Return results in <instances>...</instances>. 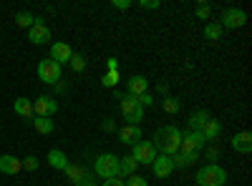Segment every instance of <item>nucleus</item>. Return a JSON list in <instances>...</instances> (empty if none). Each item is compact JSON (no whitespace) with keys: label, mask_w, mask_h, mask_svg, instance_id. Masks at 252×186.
I'll return each instance as SVG.
<instances>
[{"label":"nucleus","mask_w":252,"mask_h":186,"mask_svg":"<svg viewBox=\"0 0 252 186\" xmlns=\"http://www.w3.org/2000/svg\"><path fill=\"white\" fill-rule=\"evenodd\" d=\"M232 149L240 154H250L252 151V133L250 131H240L232 136Z\"/></svg>","instance_id":"obj_14"},{"label":"nucleus","mask_w":252,"mask_h":186,"mask_svg":"<svg viewBox=\"0 0 252 186\" xmlns=\"http://www.w3.org/2000/svg\"><path fill=\"white\" fill-rule=\"evenodd\" d=\"M197 156H199V154H189V151H177V154H172L169 159H172V166H174V169H187V166H192V163L197 161Z\"/></svg>","instance_id":"obj_17"},{"label":"nucleus","mask_w":252,"mask_h":186,"mask_svg":"<svg viewBox=\"0 0 252 186\" xmlns=\"http://www.w3.org/2000/svg\"><path fill=\"white\" fill-rule=\"evenodd\" d=\"M222 30H224V28H222L220 23H207V26H204V38H207V40H220V38H222Z\"/></svg>","instance_id":"obj_25"},{"label":"nucleus","mask_w":252,"mask_h":186,"mask_svg":"<svg viewBox=\"0 0 252 186\" xmlns=\"http://www.w3.org/2000/svg\"><path fill=\"white\" fill-rule=\"evenodd\" d=\"M220 133H222V123H220L217 118H209V121L204 123V129H202L204 141H207V143H209V141H217V138H220Z\"/></svg>","instance_id":"obj_18"},{"label":"nucleus","mask_w":252,"mask_h":186,"mask_svg":"<svg viewBox=\"0 0 252 186\" xmlns=\"http://www.w3.org/2000/svg\"><path fill=\"white\" fill-rule=\"evenodd\" d=\"M119 141L121 143H126V146H134V143H139L141 141V126H121L119 129Z\"/></svg>","instance_id":"obj_10"},{"label":"nucleus","mask_w":252,"mask_h":186,"mask_svg":"<svg viewBox=\"0 0 252 186\" xmlns=\"http://www.w3.org/2000/svg\"><path fill=\"white\" fill-rule=\"evenodd\" d=\"M94 169L101 179H116L119 176V159L114 154H101V156H96Z\"/></svg>","instance_id":"obj_4"},{"label":"nucleus","mask_w":252,"mask_h":186,"mask_svg":"<svg viewBox=\"0 0 252 186\" xmlns=\"http://www.w3.org/2000/svg\"><path fill=\"white\" fill-rule=\"evenodd\" d=\"M68 63H71L73 73H81V71H86V58H83V55H73V58L68 60Z\"/></svg>","instance_id":"obj_29"},{"label":"nucleus","mask_w":252,"mask_h":186,"mask_svg":"<svg viewBox=\"0 0 252 186\" xmlns=\"http://www.w3.org/2000/svg\"><path fill=\"white\" fill-rule=\"evenodd\" d=\"M71 58H73V51H71L68 43H53V46H51V60H56L58 66L68 63Z\"/></svg>","instance_id":"obj_11"},{"label":"nucleus","mask_w":252,"mask_h":186,"mask_svg":"<svg viewBox=\"0 0 252 186\" xmlns=\"http://www.w3.org/2000/svg\"><path fill=\"white\" fill-rule=\"evenodd\" d=\"M20 163H23L26 171H38V163H40V161H38L35 156H26V159H20Z\"/></svg>","instance_id":"obj_30"},{"label":"nucleus","mask_w":252,"mask_h":186,"mask_svg":"<svg viewBox=\"0 0 252 186\" xmlns=\"http://www.w3.org/2000/svg\"><path fill=\"white\" fill-rule=\"evenodd\" d=\"M154 103H157V101H154V96H152L149 91L139 96V106H141V108H149V106H154Z\"/></svg>","instance_id":"obj_32"},{"label":"nucleus","mask_w":252,"mask_h":186,"mask_svg":"<svg viewBox=\"0 0 252 186\" xmlns=\"http://www.w3.org/2000/svg\"><path fill=\"white\" fill-rule=\"evenodd\" d=\"M103 186H124V181L116 176V179H106V181H103Z\"/></svg>","instance_id":"obj_37"},{"label":"nucleus","mask_w":252,"mask_h":186,"mask_svg":"<svg viewBox=\"0 0 252 186\" xmlns=\"http://www.w3.org/2000/svg\"><path fill=\"white\" fill-rule=\"evenodd\" d=\"M15 23H18L20 28H33V26H35V15L23 10V13H18V15H15Z\"/></svg>","instance_id":"obj_26"},{"label":"nucleus","mask_w":252,"mask_h":186,"mask_svg":"<svg viewBox=\"0 0 252 186\" xmlns=\"http://www.w3.org/2000/svg\"><path fill=\"white\" fill-rule=\"evenodd\" d=\"M131 156L136 159V163H146V166H152L154 159H157V149H154L152 141H139V143H134Z\"/></svg>","instance_id":"obj_5"},{"label":"nucleus","mask_w":252,"mask_h":186,"mask_svg":"<svg viewBox=\"0 0 252 186\" xmlns=\"http://www.w3.org/2000/svg\"><path fill=\"white\" fill-rule=\"evenodd\" d=\"M139 8H146V10H159V0H139V3H136Z\"/></svg>","instance_id":"obj_34"},{"label":"nucleus","mask_w":252,"mask_h":186,"mask_svg":"<svg viewBox=\"0 0 252 186\" xmlns=\"http://www.w3.org/2000/svg\"><path fill=\"white\" fill-rule=\"evenodd\" d=\"M103 131H116V123H114V118H106V121H103Z\"/></svg>","instance_id":"obj_36"},{"label":"nucleus","mask_w":252,"mask_h":186,"mask_svg":"<svg viewBox=\"0 0 252 186\" xmlns=\"http://www.w3.org/2000/svg\"><path fill=\"white\" fill-rule=\"evenodd\" d=\"M124 186H149V184H146V179H144V176H136V174H131L129 179L124 181Z\"/></svg>","instance_id":"obj_31"},{"label":"nucleus","mask_w":252,"mask_h":186,"mask_svg":"<svg viewBox=\"0 0 252 186\" xmlns=\"http://www.w3.org/2000/svg\"><path fill=\"white\" fill-rule=\"evenodd\" d=\"M209 15H212V8H209L207 3H199V5H197V18H199V20H207Z\"/></svg>","instance_id":"obj_33"},{"label":"nucleus","mask_w":252,"mask_h":186,"mask_svg":"<svg viewBox=\"0 0 252 186\" xmlns=\"http://www.w3.org/2000/svg\"><path fill=\"white\" fill-rule=\"evenodd\" d=\"M204 146H207V141H204L202 131H187V133H182V146H179V151L199 154Z\"/></svg>","instance_id":"obj_7"},{"label":"nucleus","mask_w":252,"mask_h":186,"mask_svg":"<svg viewBox=\"0 0 252 186\" xmlns=\"http://www.w3.org/2000/svg\"><path fill=\"white\" fill-rule=\"evenodd\" d=\"M126 86H129V96H141V93H146V91H149V80H146L144 76H131L129 80H126Z\"/></svg>","instance_id":"obj_16"},{"label":"nucleus","mask_w":252,"mask_h":186,"mask_svg":"<svg viewBox=\"0 0 252 186\" xmlns=\"http://www.w3.org/2000/svg\"><path fill=\"white\" fill-rule=\"evenodd\" d=\"M114 8H119V10H129V8H131V0H114Z\"/></svg>","instance_id":"obj_35"},{"label":"nucleus","mask_w":252,"mask_h":186,"mask_svg":"<svg viewBox=\"0 0 252 186\" xmlns=\"http://www.w3.org/2000/svg\"><path fill=\"white\" fill-rule=\"evenodd\" d=\"M207 121H209L207 111H194L192 116H189V131H202Z\"/></svg>","instance_id":"obj_23"},{"label":"nucleus","mask_w":252,"mask_h":186,"mask_svg":"<svg viewBox=\"0 0 252 186\" xmlns=\"http://www.w3.org/2000/svg\"><path fill=\"white\" fill-rule=\"evenodd\" d=\"M28 40L35 46H46L51 40V30L43 26V23H35L33 28H28Z\"/></svg>","instance_id":"obj_12"},{"label":"nucleus","mask_w":252,"mask_h":186,"mask_svg":"<svg viewBox=\"0 0 252 186\" xmlns=\"http://www.w3.org/2000/svg\"><path fill=\"white\" fill-rule=\"evenodd\" d=\"M56 111H58V101H56L53 96H40V98H35V103H33L35 118H51V116H56Z\"/></svg>","instance_id":"obj_6"},{"label":"nucleus","mask_w":252,"mask_h":186,"mask_svg":"<svg viewBox=\"0 0 252 186\" xmlns=\"http://www.w3.org/2000/svg\"><path fill=\"white\" fill-rule=\"evenodd\" d=\"M136 166H139V163H136V159L129 154V156H124V159H119V176H126V179H129L134 171H136Z\"/></svg>","instance_id":"obj_21"},{"label":"nucleus","mask_w":252,"mask_h":186,"mask_svg":"<svg viewBox=\"0 0 252 186\" xmlns=\"http://www.w3.org/2000/svg\"><path fill=\"white\" fill-rule=\"evenodd\" d=\"M217 156H220V146L217 149L212 146V149H209V159H217Z\"/></svg>","instance_id":"obj_39"},{"label":"nucleus","mask_w":252,"mask_h":186,"mask_svg":"<svg viewBox=\"0 0 252 186\" xmlns=\"http://www.w3.org/2000/svg\"><path fill=\"white\" fill-rule=\"evenodd\" d=\"M121 80V76H119V71H106L103 73V78H101V83L106 86V88H116V83Z\"/></svg>","instance_id":"obj_28"},{"label":"nucleus","mask_w":252,"mask_h":186,"mask_svg":"<svg viewBox=\"0 0 252 186\" xmlns=\"http://www.w3.org/2000/svg\"><path fill=\"white\" fill-rule=\"evenodd\" d=\"M247 23V15H245V10H240V8H229V10H224L222 13V28H232V30H237V28H242Z\"/></svg>","instance_id":"obj_9"},{"label":"nucleus","mask_w":252,"mask_h":186,"mask_svg":"<svg viewBox=\"0 0 252 186\" xmlns=\"http://www.w3.org/2000/svg\"><path fill=\"white\" fill-rule=\"evenodd\" d=\"M152 143H154V149H159L164 156H172L182 146V131L177 126H159L154 131V141Z\"/></svg>","instance_id":"obj_1"},{"label":"nucleus","mask_w":252,"mask_h":186,"mask_svg":"<svg viewBox=\"0 0 252 186\" xmlns=\"http://www.w3.org/2000/svg\"><path fill=\"white\" fill-rule=\"evenodd\" d=\"M161 108H164L166 113H177V111L182 108V103H179V98H174V96H166V98L161 101Z\"/></svg>","instance_id":"obj_27"},{"label":"nucleus","mask_w":252,"mask_h":186,"mask_svg":"<svg viewBox=\"0 0 252 186\" xmlns=\"http://www.w3.org/2000/svg\"><path fill=\"white\" fill-rule=\"evenodd\" d=\"M20 169H23V163H20V159L10 156V154H3L0 156V171L8 174V176H15Z\"/></svg>","instance_id":"obj_15"},{"label":"nucleus","mask_w":252,"mask_h":186,"mask_svg":"<svg viewBox=\"0 0 252 186\" xmlns=\"http://www.w3.org/2000/svg\"><path fill=\"white\" fill-rule=\"evenodd\" d=\"M63 171L68 174V179H71L73 184H78V186H91V181L86 179V174H83V169H81V166H73V163H68V166L63 169Z\"/></svg>","instance_id":"obj_19"},{"label":"nucleus","mask_w":252,"mask_h":186,"mask_svg":"<svg viewBox=\"0 0 252 186\" xmlns=\"http://www.w3.org/2000/svg\"><path fill=\"white\" fill-rule=\"evenodd\" d=\"M31 123L35 126V131H38V133H43V136H51V133L56 131V123H53L51 118H33Z\"/></svg>","instance_id":"obj_24"},{"label":"nucleus","mask_w":252,"mask_h":186,"mask_svg":"<svg viewBox=\"0 0 252 186\" xmlns=\"http://www.w3.org/2000/svg\"><path fill=\"white\" fill-rule=\"evenodd\" d=\"M48 163H51L53 169H61L63 171V169L68 166V159H66V154H63L61 149H51L48 151Z\"/></svg>","instance_id":"obj_22"},{"label":"nucleus","mask_w":252,"mask_h":186,"mask_svg":"<svg viewBox=\"0 0 252 186\" xmlns=\"http://www.w3.org/2000/svg\"><path fill=\"white\" fill-rule=\"evenodd\" d=\"M109 71H119V60L116 58H109Z\"/></svg>","instance_id":"obj_38"},{"label":"nucleus","mask_w":252,"mask_h":186,"mask_svg":"<svg viewBox=\"0 0 252 186\" xmlns=\"http://www.w3.org/2000/svg\"><path fill=\"white\" fill-rule=\"evenodd\" d=\"M152 171L159 176V179H166V176H169L172 171H174V166H172V159L169 156H157L154 159V163H152Z\"/></svg>","instance_id":"obj_13"},{"label":"nucleus","mask_w":252,"mask_h":186,"mask_svg":"<svg viewBox=\"0 0 252 186\" xmlns=\"http://www.w3.org/2000/svg\"><path fill=\"white\" fill-rule=\"evenodd\" d=\"M119 103H121V113H124V121L129 123V126H139V121H144V108L139 106V98H136V96L124 93Z\"/></svg>","instance_id":"obj_3"},{"label":"nucleus","mask_w":252,"mask_h":186,"mask_svg":"<svg viewBox=\"0 0 252 186\" xmlns=\"http://www.w3.org/2000/svg\"><path fill=\"white\" fill-rule=\"evenodd\" d=\"M15 113L23 116V118H28V121H33V118H35V113H33V101H28V98H15Z\"/></svg>","instance_id":"obj_20"},{"label":"nucleus","mask_w":252,"mask_h":186,"mask_svg":"<svg viewBox=\"0 0 252 186\" xmlns=\"http://www.w3.org/2000/svg\"><path fill=\"white\" fill-rule=\"evenodd\" d=\"M38 78L43 80V83H58L61 80V66L56 60H40L38 63Z\"/></svg>","instance_id":"obj_8"},{"label":"nucleus","mask_w":252,"mask_h":186,"mask_svg":"<svg viewBox=\"0 0 252 186\" xmlns=\"http://www.w3.org/2000/svg\"><path fill=\"white\" fill-rule=\"evenodd\" d=\"M227 184V171L217 163H207L197 171V186H224Z\"/></svg>","instance_id":"obj_2"}]
</instances>
